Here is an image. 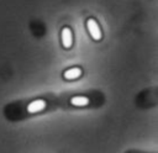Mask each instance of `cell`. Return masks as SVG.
I'll return each instance as SVG.
<instances>
[{
    "label": "cell",
    "instance_id": "obj_1",
    "mask_svg": "<svg viewBox=\"0 0 158 153\" xmlns=\"http://www.w3.org/2000/svg\"><path fill=\"white\" fill-rule=\"evenodd\" d=\"M86 26H88V30H89L90 36H91L95 41L101 39V36H102V35H101V30H100L98 22H96L94 19H88V21H86Z\"/></svg>",
    "mask_w": 158,
    "mask_h": 153
},
{
    "label": "cell",
    "instance_id": "obj_2",
    "mask_svg": "<svg viewBox=\"0 0 158 153\" xmlns=\"http://www.w3.org/2000/svg\"><path fill=\"white\" fill-rule=\"evenodd\" d=\"M44 107H46V102H44V100L38 99V100H33L32 102L28 104V106H27V111H28L30 114H35V112L42 111Z\"/></svg>",
    "mask_w": 158,
    "mask_h": 153
},
{
    "label": "cell",
    "instance_id": "obj_3",
    "mask_svg": "<svg viewBox=\"0 0 158 153\" xmlns=\"http://www.w3.org/2000/svg\"><path fill=\"white\" fill-rule=\"evenodd\" d=\"M62 42H63V46L65 48H69L72 47V43H73V37H72V31L69 27H64L62 30Z\"/></svg>",
    "mask_w": 158,
    "mask_h": 153
},
{
    "label": "cell",
    "instance_id": "obj_4",
    "mask_svg": "<svg viewBox=\"0 0 158 153\" xmlns=\"http://www.w3.org/2000/svg\"><path fill=\"white\" fill-rule=\"evenodd\" d=\"M81 75V69L80 68H70L68 70L64 72L63 76L67 79V80H72V79H77Z\"/></svg>",
    "mask_w": 158,
    "mask_h": 153
},
{
    "label": "cell",
    "instance_id": "obj_5",
    "mask_svg": "<svg viewBox=\"0 0 158 153\" xmlns=\"http://www.w3.org/2000/svg\"><path fill=\"white\" fill-rule=\"evenodd\" d=\"M70 104L74 106H85L89 104V99L85 96H73L70 99Z\"/></svg>",
    "mask_w": 158,
    "mask_h": 153
}]
</instances>
